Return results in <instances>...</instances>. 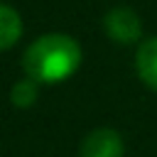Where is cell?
<instances>
[{"mask_svg":"<svg viewBox=\"0 0 157 157\" xmlns=\"http://www.w3.org/2000/svg\"><path fill=\"white\" fill-rule=\"evenodd\" d=\"M81 64V47L74 37L49 32L34 39L22 54V69L27 78L37 83H56L69 78Z\"/></svg>","mask_w":157,"mask_h":157,"instance_id":"1","label":"cell"},{"mask_svg":"<svg viewBox=\"0 0 157 157\" xmlns=\"http://www.w3.org/2000/svg\"><path fill=\"white\" fill-rule=\"evenodd\" d=\"M103 27H105L108 37L120 42V44L137 42L140 34H142V22H140L137 12L130 10V7H113L103 17Z\"/></svg>","mask_w":157,"mask_h":157,"instance_id":"2","label":"cell"},{"mask_svg":"<svg viewBox=\"0 0 157 157\" xmlns=\"http://www.w3.org/2000/svg\"><path fill=\"white\" fill-rule=\"evenodd\" d=\"M125 142L113 128H96L81 142V157H123Z\"/></svg>","mask_w":157,"mask_h":157,"instance_id":"3","label":"cell"},{"mask_svg":"<svg viewBox=\"0 0 157 157\" xmlns=\"http://www.w3.org/2000/svg\"><path fill=\"white\" fill-rule=\"evenodd\" d=\"M135 69H137V76L152 91H157V37H150L137 47Z\"/></svg>","mask_w":157,"mask_h":157,"instance_id":"4","label":"cell"},{"mask_svg":"<svg viewBox=\"0 0 157 157\" xmlns=\"http://www.w3.org/2000/svg\"><path fill=\"white\" fill-rule=\"evenodd\" d=\"M22 37V20L20 12L5 2H0V52L10 49Z\"/></svg>","mask_w":157,"mask_h":157,"instance_id":"5","label":"cell"},{"mask_svg":"<svg viewBox=\"0 0 157 157\" xmlns=\"http://www.w3.org/2000/svg\"><path fill=\"white\" fill-rule=\"evenodd\" d=\"M37 88H39V83L32 81V78L15 81V86H12V91H10L12 105H15V108H29V105H34V101H37V96H39Z\"/></svg>","mask_w":157,"mask_h":157,"instance_id":"6","label":"cell"}]
</instances>
